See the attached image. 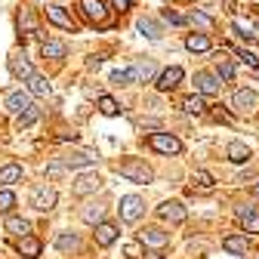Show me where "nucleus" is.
Masks as SVG:
<instances>
[{
	"mask_svg": "<svg viewBox=\"0 0 259 259\" xmlns=\"http://www.w3.org/2000/svg\"><path fill=\"white\" fill-rule=\"evenodd\" d=\"M182 77H185V74H182L179 65H173V68H164V71H160V77H157V90H160V93H167V90L179 87Z\"/></svg>",
	"mask_w": 259,
	"mask_h": 259,
	"instance_id": "obj_14",
	"label": "nucleus"
},
{
	"mask_svg": "<svg viewBox=\"0 0 259 259\" xmlns=\"http://www.w3.org/2000/svg\"><path fill=\"white\" fill-rule=\"evenodd\" d=\"M225 154H229V160H235V164H247V160H250V148L244 142H229Z\"/></svg>",
	"mask_w": 259,
	"mask_h": 259,
	"instance_id": "obj_27",
	"label": "nucleus"
},
{
	"mask_svg": "<svg viewBox=\"0 0 259 259\" xmlns=\"http://www.w3.org/2000/svg\"><path fill=\"white\" fill-rule=\"evenodd\" d=\"M53 244H56V250H62V253H68V250H77V247H80V238H77L74 232H59Z\"/></svg>",
	"mask_w": 259,
	"mask_h": 259,
	"instance_id": "obj_25",
	"label": "nucleus"
},
{
	"mask_svg": "<svg viewBox=\"0 0 259 259\" xmlns=\"http://www.w3.org/2000/svg\"><path fill=\"white\" fill-rule=\"evenodd\" d=\"M10 74H13L16 80H28L31 74H34V68H31V62H28L25 53H16V56L10 59Z\"/></svg>",
	"mask_w": 259,
	"mask_h": 259,
	"instance_id": "obj_11",
	"label": "nucleus"
},
{
	"mask_svg": "<svg viewBox=\"0 0 259 259\" xmlns=\"http://www.w3.org/2000/svg\"><path fill=\"white\" fill-rule=\"evenodd\" d=\"M253 194H256V198H259V182H256V185H253Z\"/></svg>",
	"mask_w": 259,
	"mask_h": 259,
	"instance_id": "obj_45",
	"label": "nucleus"
},
{
	"mask_svg": "<svg viewBox=\"0 0 259 259\" xmlns=\"http://www.w3.org/2000/svg\"><path fill=\"white\" fill-rule=\"evenodd\" d=\"M194 90H198L201 96H216V93L222 90V83H219L216 74H210V71H198V74H194Z\"/></svg>",
	"mask_w": 259,
	"mask_h": 259,
	"instance_id": "obj_8",
	"label": "nucleus"
},
{
	"mask_svg": "<svg viewBox=\"0 0 259 259\" xmlns=\"http://www.w3.org/2000/svg\"><path fill=\"white\" fill-rule=\"evenodd\" d=\"M191 182L198 185V188H204V191H210V188L216 185V179H213L207 170H194V173H191Z\"/></svg>",
	"mask_w": 259,
	"mask_h": 259,
	"instance_id": "obj_33",
	"label": "nucleus"
},
{
	"mask_svg": "<svg viewBox=\"0 0 259 259\" xmlns=\"http://www.w3.org/2000/svg\"><path fill=\"white\" fill-rule=\"evenodd\" d=\"M216 71H219V77H222V80H235V65H232L229 59L216 56Z\"/></svg>",
	"mask_w": 259,
	"mask_h": 259,
	"instance_id": "obj_34",
	"label": "nucleus"
},
{
	"mask_svg": "<svg viewBox=\"0 0 259 259\" xmlns=\"http://www.w3.org/2000/svg\"><path fill=\"white\" fill-rule=\"evenodd\" d=\"M222 247L229 250L232 256H244V253H247V247H250V241H247L244 235H229V238L222 241Z\"/></svg>",
	"mask_w": 259,
	"mask_h": 259,
	"instance_id": "obj_22",
	"label": "nucleus"
},
{
	"mask_svg": "<svg viewBox=\"0 0 259 259\" xmlns=\"http://www.w3.org/2000/svg\"><path fill=\"white\" fill-rule=\"evenodd\" d=\"M238 56H241V59H244V62H247V65H250V68H253V71H256V68H259V59H256V56H253V53H247V50H238Z\"/></svg>",
	"mask_w": 259,
	"mask_h": 259,
	"instance_id": "obj_39",
	"label": "nucleus"
},
{
	"mask_svg": "<svg viewBox=\"0 0 259 259\" xmlns=\"http://www.w3.org/2000/svg\"><path fill=\"white\" fill-rule=\"evenodd\" d=\"M4 229H7L10 235L22 238V235H28V232H31V222H28V219H22V216H7V222H4Z\"/></svg>",
	"mask_w": 259,
	"mask_h": 259,
	"instance_id": "obj_23",
	"label": "nucleus"
},
{
	"mask_svg": "<svg viewBox=\"0 0 259 259\" xmlns=\"http://www.w3.org/2000/svg\"><path fill=\"white\" fill-rule=\"evenodd\" d=\"M62 160H65V167H71V170H83V167H90L93 160H96V154H90V151H71V154H65Z\"/></svg>",
	"mask_w": 259,
	"mask_h": 259,
	"instance_id": "obj_17",
	"label": "nucleus"
},
{
	"mask_svg": "<svg viewBox=\"0 0 259 259\" xmlns=\"http://www.w3.org/2000/svg\"><path fill=\"white\" fill-rule=\"evenodd\" d=\"M114 7H117V10H120V13H126V10H130V7H133V0H114Z\"/></svg>",
	"mask_w": 259,
	"mask_h": 259,
	"instance_id": "obj_43",
	"label": "nucleus"
},
{
	"mask_svg": "<svg viewBox=\"0 0 259 259\" xmlns=\"http://www.w3.org/2000/svg\"><path fill=\"white\" fill-rule=\"evenodd\" d=\"M102 188V179H99V173H80L77 179H74V194H93V191H99Z\"/></svg>",
	"mask_w": 259,
	"mask_h": 259,
	"instance_id": "obj_10",
	"label": "nucleus"
},
{
	"mask_svg": "<svg viewBox=\"0 0 259 259\" xmlns=\"http://www.w3.org/2000/svg\"><path fill=\"white\" fill-rule=\"evenodd\" d=\"M148 259H164V256H160V253H148Z\"/></svg>",
	"mask_w": 259,
	"mask_h": 259,
	"instance_id": "obj_44",
	"label": "nucleus"
},
{
	"mask_svg": "<svg viewBox=\"0 0 259 259\" xmlns=\"http://www.w3.org/2000/svg\"><path fill=\"white\" fill-rule=\"evenodd\" d=\"M22 179V167L19 164H7V167H0V185H13Z\"/></svg>",
	"mask_w": 259,
	"mask_h": 259,
	"instance_id": "obj_30",
	"label": "nucleus"
},
{
	"mask_svg": "<svg viewBox=\"0 0 259 259\" xmlns=\"http://www.w3.org/2000/svg\"><path fill=\"white\" fill-rule=\"evenodd\" d=\"M185 50H191V53H207L210 50V37L207 34H188L185 37Z\"/></svg>",
	"mask_w": 259,
	"mask_h": 259,
	"instance_id": "obj_29",
	"label": "nucleus"
},
{
	"mask_svg": "<svg viewBox=\"0 0 259 259\" xmlns=\"http://www.w3.org/2000/svg\"><path fill=\"white\" fill-rule=\"evenodd\" d=\"M47 19H50L53 25H59V28H65V31H77V22L71 19V13H65V7H59V4H53V7H47Z\"/></svg>",
	"mask_w": 259,
	"mask_h": 259,
	"instance_id": "obj_9",
	"label": "nucleus"
},
{
	"mask_svg": "<svg viewBox=\"0 0 259 259\" xmlns=\"http://www.w3.org/2000/svg\"><path fill=\"white\" fill-rule=\"evenodd\" d=\"M16 207V194L13 191H0V213H13Z\"/></svg>",
	"mask_w": 259,
	"mask_h": 259,
	"instance_id": "obj_36",
	"label": "nucleus"
},
{
	"mask_svg": "<svg viewBox=\"0 0 259 259\" xmlns=\"http://www.w3.org/2000/svg\"><path fill=\"white\" fill-rule=\"evenodd\" d=\"M56 201H59V194H56V188H50V185H37L34 191H31V207L40 210V213L53 210Z\"/></svg>",
	"mask_w": 259,
	"mask_h": 259,
	"instance_id": "obj_4",
	"label": "nucleus"
},
{
	"mask_svg": "<svg viewBox=\"0 0 259 259\" xmlns=\"http://www.w3.org/2000/svg\"><path fill=\"white\" fill-rule=\"evenodd\" d=\"M117 210H120V219H123V222H136V219L145 213V201L139 198V194H123Z\"/></svg>",
	"mask_w": 259,
	"mask_h": 259,
	"instance_id": "obj_3",
	"label": "nucleus"
},
{
	"mask_svg": "<svg viewBox=\"0 0 259 259\" xmlns=\"http://www.w3.org/2000/svg\"><path fill=\"white\" fill-rule=\"evenodd\" d=\"M139 244H145V247H167L170 244V232H164V229H142L139 232Z\"/></svg>",
	"mask_w": 259,
	"mask_h": 259,
	"instance_id": "obj_12",
	"label": "nucleus"
},
{
	"mask_svg": "<svg viewBox=\"0 0 259 259\" xmlns=\"http://www.w3.org/2000/svg\"><path fill=\"white\" fill-rule=\"evenodd\" d=\"M232 105H235V111H253L256 108V93L253 90H235Z\"/></svg>",
	"mask_w": 259,
	"mask_h": 259,
	"instance_id": "obj_16",
	"label": "nucleus"
},
{
	"mask_svg": "<svg viewBox=\"0 0 259 259\" xmlns=\"http://www.w3.org/2000/svg\"><path fill=\"white\" fill-rule=\"evenodd\" d=\"M117 235H120V232H117L114 222H105V219H102L99 225H96V244H99V247H111V244L117 241Z\"/></svg>",
	"mask_w": 259,
	"mask_h": 259,
	"instance_id": "obj_13",
	"label": "nucleus"
},
{
	"mask_svg": "<svg viewBox=\"0 0 259 259\" xmlns=\"http://www.w3.org/2000/svg\"><path fill=\"white\" fill-rule=\"evenodd\" d=\"M37 117H40V105L31 102L28 108H22V111L16 114V126H19V130H25V126H31V123H37Z\"/></svg>",
	"mask_w": 259,
	"mask_h": 259,
	"instance_id": "obj_21",
	"label": "nucleus"
},
{
	"mask_svg": "<svg viewBox=\"0 0 259 259\" xmlns=\"http://www.w3.org/2000/svg\"><path fill=\"white\" fill-rule=\"evenodd\" d=\"M28 105H31V93H25V90H13V93L4 96V111L7 114H19Z\"/></svg>",
	"mask_w": 259,
	"mask_h": 259,
	"instance_id": "obj_7",
	"label": "nucleus"
},
{
	"mask_svg": "<svg viewBox=\"0 0 259 259\" xmlns=\"http://www.w3.org/2000/svg\"><path fill=\"white\" fill-rule=\"evenodd\" d=\"M123 253H126L130 259H139V256H142V253H139V244H126V247H123Z\"/></svg>",
	"mask_w": 259,
	"mask_h": 259,
	"instance_id": "obj_42",
	"label": "nucleus"
},
{
	"mask_svg": "<svg viewBox=\"0 0 259 259\" xmlns=\"http://www.w3.org/2000/svg\"><path fill=\"white\" fill-rule=\"evenodd\" d=\"M80 13L96 22V25H105L108 22V7H105V0H80Z\"/></svg>",
	"mask_w": 259,
	"mask_h": 259,
	"instance_id": "obj_5",
	"label": "nucleus"
},
{
	"mask_svg": "<svg viewBox=\"0 0 259 259\" xmlns=\"http://www.w3.org/2000/svg\"><path fill=\"white\" fill-rule=\"evenodd\" d=\"M19 253H22L25 259H37V256H40V241H37L34 235H22V238H19Z\"/></svg>",
	"mask_w": 259,
	"mask_h": 259,
	"instance_id": "obj_18",
	"label": "nucleus"
},
{
	"mask_svg": "<svg viewBox=\"0 0 259 259\" xmlns=\"http://www.w3.org/2000/svg\"><path fill=\"white\" fill-rule=\"evenodd\" d=\"M62 173H65V160H62V164H50V167H47V176H50V179H59Z\"/></svg>",
	"mask_w": 259,
	"mask_h": 259,
	"instance_id": "obj_40",
	"label": "nucleus"
},
{
	"mask_svg": "<svg viewBox=\"0 0 259 259\" xmlns=\"http://www.w3.org/2000/svg\"><path fill=\"white\" fill-rule=\"evenodd\" d=\"M148 145H151L157 154H167V157L182 154V142H179L173 133H151V136H148Z\"/></svg>",
	"mask_w": 259,
	"mask_h": 259,
	"instance_id": "obj_2",
	"label": "nucleus"
},
{
	"mask_svg": "<svg viewBox=\"0 0 259 259\" xmlns=\"http://www.w3.org/2000/svg\"><path fill=\"white\" fill-rule=\"evenodd\" d=\"M19 31H25V34H37V19H34V13H31V10H22Z\"/></svg>",
	"mask_w": 259,
	"mask_h": 259,
	"instance_id": "obj_32",
	"label": "nucleus"
},
{
	"mask_svg": "<svg viewBox=\"0 0 259 259\" xmlns=\"http://www.w3.org/2000/svg\"><path fill=\"white\" fill-rule=\"evenodd\" d=\"M179 108H182L185 114H198V111L204 108V99H201V93H194V96H185V99L179 102Z\"/></svg>",
	"mask_w": 259,
	"mask_h": 259,
	"instance_id": "obj_31",
	"label": "nucleus"
},
{
	"mask_svg": "<svg viewBox=\"0 0 259 259\" xmlns=\"http://www.w3.org/2000/svg\"><path fill=\"white\" fill-rule=\"evenodd\" d=\"M130 71H133V83H148V80L154 77L157 68H154V62H151V59H139Z\"/></svg>",
	"mask_w": 259,
	"mask_h": 259,
	"instance_id": "obj_15",
	"label": "nucleus"
},
{
	"mask_svg": "<svg viewBox=\"0 0 259 259\" xmlns=\"http://www.w3.org/2000/svg\"><path fill=\"white\" fill-rule=\"evenodd\" d=\"M111 83H117V87H123V83H133V71H130V68L111 71Z\"/></svg>",
	"mask_w": 259,
	"mask_h": 259,
	"instance_id": "obj_37",
	"label": "nucleus"
},
{
	"mask_svg": "<svg viewBox=\"0 0 259 259\" xmlns=\"http://www.w3.org/2000/svg\"><path fill=\"white\" fill-rule=\"evenodd\" d=\"M191 22H194V25H201V28H210V25H213V19H210V16H204V13H198V10L191 13Z\"/></svg>",
	"mask_w": 259,
	"mask_h": 259,
	"instance_id": "obj_38",
	"label": "nucleus"
},
{
	"mask_svg": "<svg viewBox=\"0 0 259 259\" xmlns=\"http://www.w3.org/2000/svg\"><path fill=\"white\" fill-rule=\"evenodd\" d=\"M40 53H44V59H65L68 56V47H65L62 40H44Z\"/></svg>",
	"mask_w": 259,
	"mask_h": 259,
	"instance_id": "obj_24",
	"label": "nucleus"
},
{
	"mask_svg": "<svg viewBox=\"0 0 259 259\" xmlns=\"http://www.w3.org/2000/svg\"><path fill=\"white\" fill-rule=\"evenodd\" d=\"M99 111H102L105 117H114V114L120 111V105L111 99V96H99Z\"/></svg>",
	"mask_w": 259,
	"mask_h": 259,
	"instance_id": "obj_35",
	"label": "nucleus"
},
{
	"mask_svg": "<svg viewBox=\"0 0 259 259\" xmlns=\"http://www.w3.org/2000/svg\"><path fill=\"white\" fill-rule=\"evenodd\" d=\"M136 28L142 31V34H145L148 40H160V34H164V31H160V25H157L154 19H145V16H142V19L136 22Z\"/></svg>",
	"mask_w": 259,
	"mask_h": 259,
	"instance_id": "obj_28",
	"label": "nucleus"
},
{
	"mask_svg": "<svg viewBox=\"0 0 259 259\" xmlns=\"http://www.w3.org/2000/svg\"><path fill=\"white\" fill-rule=\"evenodd\" d=\"M80 219H83L87 225H99V222L105 219V207H102V204H87L83 213H80Z\"/></svg>",
	"mask_w": 259,
	"mask_h": 259,
	"instance_id": "obj_26",
	"label": "nucleus"
},
{
	"mask_svg": "<svg viewBox=\"0 0 259 259\" xmlns=\"http://www.w3.org/2000/svg\"><path fill=\"white\" fill-rule=\"evenodd\" d=\"M238 219L247 225L250 232H259V210H256L253 204H244V207H238Z\"/></svg>",
	"mask_w": 259,
	"mask_h": 259,
	"instance_id": "obj_19",
	"label": "nucleus"
},
{
	"mask_svg": "<svg viewBox=\"0 0 259 259\" xmlns=\"http://www.w3.org/2000/svg\"><path fill=\"white\" fill-rule=\"evenodd\" d=\"M117 173H120L123 179H130V182H136V185H148V182L154 179L151 167H145L139 157H126V160H120V164H117Z\"/></svg>",
	"mask_w": 259,
	"mask_h": 259,
	"instance_id": "obj_1",
	"label": "nucleus"
},
{
	"mask_svg": "<svg viewBox=\"0 0 259 259\" xmlns=\"http://www.w3.org/2000/svg\"><path fill=\"white\" fill-rule=\"evenodd\" d=\"M164 19H167L170 25H185V22H188L185 16H179V13H173V10H167V13H164Z\"/></svg>",
	"mask_w": 259,
	"mask_h": 259,
	"instance_id": "obj_41",
	"label": "nucleus"
},
{
	"mask_svg": "<svg viewBox=\"0 0 259 259\" xmlns=\"http://www.w3.org/2000/svg\"><path fill=\"white\" fill-rule=\"evenodd\" d=\"M157 216L164 219V222H173V225H179V222H185L188 210L182 207V201H164V204L157 207Z\"/></svg>",
	"mask_w": 259,
	"mask_h": 259,
	"instance_id": "obj_6",
	"label": "nucleus"
},
{
	"mask_svg": "<svg viewBox=\"0 0 259 259\" xmlns=\"http://www.w3.org/2000/svg\"><path fill=\"white\" fill-rule=\"evenodd\" d=\"M28 93H31V96H37V99H44V96H50V93H53V87H50V80H47V77L31 74V77H28Z\"/></svg>",
	"mask_w": 259,
	"mask_h": 259,
	"instance_id": "obj_20",
	"label": "nucleus"
}]
</instances>
